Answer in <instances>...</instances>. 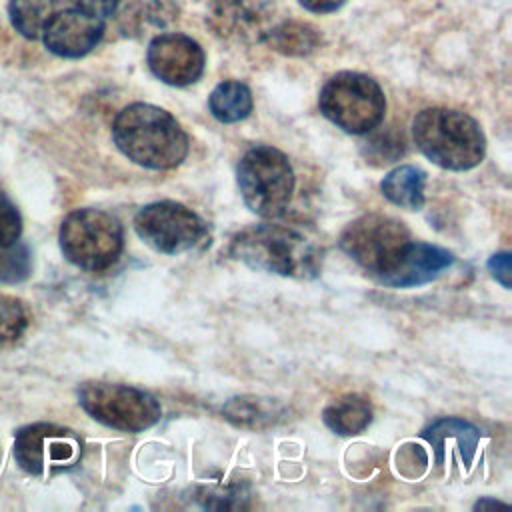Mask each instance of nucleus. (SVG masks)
Instances as JSON below:
<instances>
[{"label":"nucleus","mask_w":512,"mask_h":512,"mask_svg":"<svg viewBox=\"0 0 512 512\" xmlns=\"http://www.w3.org/2000/svg\"><path fill=\"white\" fill-rule=\"evenodd\" d=\"M136 234L162 254H180L206 240L204 220L184 204L162 200L146 204L134 216Z\"/></svg>","instance_id":"obj_8"},{"label":"nucleus","mask_w":512,"mask_h":512,"mask_svg":"<svg viewBox=\"0 0 512 512\" xmlns=\"http://www.w3.org/2000/svg\"><path fill=\"white\" fill-rule=\"evenodd\" d=\"M424 186L426 172L416 166L404 164L384 176L380 190L392 204L408 210H420L424 206Z\"/></svg>","instance_id":"obj_18"},{"label":"nucleus","mask_w":512,"mask_h":512,"mask_svg":"<svg viewBox=\"0 0 512 512\" xmlns=\"http://www.w3.org/2000/svg\"><path fill=\"white\" fill-rule=\"evenodd\" d=\"M78 402L96 422L122 432L148 430L162 416L152 394L126 384L84 382L78 388Z\"/></svg>","instance_id":"obj_7"},{"label":"nucleus","mask_w":512,"mask_h":512,"mask_svg":"<svg viewBox=\"0 0 512 512\" xmlns=\"http://www.w3.org/2000/svg\"><path fill=\"white\" fill-rule=\"evenodd\" d=\"M148 66L156 78L170 86L196 82L204 72V50L184 34H158L148 46Z\"/></svg>","instance_id":"obj_12"},{"label":"nucleus","mask_w":512,"mask_h":512,"mask_svg":"<svg viewBox=\"0 0 512 512\" xmlns=\"http://www.w3.org/2000/svg\"><path fill=\"white\" fill-rule=\"evenodd\" d=\"M452 262L454 258L448 250L426 242L408 240L376 278L392 288L420 286L440 276V272Z\"/></svg>","instance_id":"obj_13"},{"label":"nucleus","mask_w":512,"mask_h":512,"mask_svg":"<svg viewBox=\"0 0 512 512\" xmlns=\"http://www.w3.org/2000/svg\"><path fill=\"white\" fill-rule=\"evenodd\" d=\"M488 270L490 274L504 286L510 288V254L508 252H498L488 260Z\"/></svg>","instance_id":"obj_28"},{"label":"nucleus","mask_w":512,"mask_h":512,"mask_svg":"<svg viewBox=\"0 0 512 512\" xmlns=\"http://www.w3.org/2000/svg\"><path fill=\"white\" fill-rule=\"evenodd\" d=\"M274 0H212L208 8L210 28L226 40L260 42L274 26Z\"/></svg>","instance_id":"obj_11"},{"label":"nucleus","mask_w":512,"mask_h":512,"mask_svg":"<svg viewBox=\"0 0 512 512\" xmlns=\"http://www.w3.org/2000/svg\"><path fill=\"white\" fill-rule=\"evenodd\" d=\"M486 508H508V504H504L500 500H492V498H482L474 504V510H486Z\"/></svg>","instance_id":"obj_30"},{"label":"nucleus","mask_w":512,"mask_h":512,"mask_svg":"<svg viewBox=\"0 0 512 512\" xmlns=\"http://www.w3.org/2000/svg\"><path fill=\"white\" fill-rule=\"evenodd\" d=\"M224 418L238 426L248 430H264L274 424H278L284 416V408L270 398L260 396H234L222 406Z\"/></svg>","instance_id":"obj_16"},{"label":"nucleus","mask_w":512,"mask_h":512,"mask_svg":"<svg viewBox=\"0 0 512 512\" xmlns=\"http://www.w3.org/2000/svg\"><path fill=\"white\" fill-rule=\"evenodd\" d=\"M30 312L14 296H0V350L14 346L28 330Z\"/></svg>","instance_id":"obj_23"},{"label":"nucleus","mask_w":512,"mask_h":512,"mask_svg":"<svg viewBox=\"0 0 512 512\" xmlns=\"http://www.w3.org/2000/svg\"><path fill=\"white\" fill-rule=\"evenodd\" d=\"M118 0H56L58 8H72V10H80L98 18H106L112 16L114 8H116Z\"/></svg>","instance_id":"obj_27"},{"label":"nucleus","mask_w":512,"mask_h":512,"mask_svg":"<svg viewBox=\"0 0 512 512\" xmlns=\"http://www.w3.org/2000/svg\"><path fill=\"white\" fill-rule=\"evenodd\" d=\"M230 254L254 270L292 278H314L322 262L320 246L288 224L244 228L232 238Z\"/></svg>","instance_id":"obj_2"},{"label":"nucleus","mask_w":512,"mask_h":512,"mask_svg":"<svg viewBox=\"0 0 512 512\" xmlns=\"http://www.w3.org/2000/svg\"><path fill=\"white\" fill-rule=\"evenodd\" d=\"M272 50L284 56H308L320 46L318 32L302 22L284 20L274 24L264 38Z\"/></svg>","instance_id":"obj_20"},{"label":"nucleus","mask_w":512,"mask_h":512,"mask_svg":"<svg viewBox=\"0 0 512 512\" xmlns=\"http://www.w3.org/2000/svg\"><path fill=\"white\" fill-rule=\"evenodd\" d=\"M82 444L78 436L54 424H32L18 430L14 438V458L18 466L34 476L46 468H68L78 462Z\"/></svg>","instance_id":"obj_10"},{"label":"nucleus","mask_w":512,"mask_h":512,"mask_svg":"<svg viewBox=\"0 0 512 512\" xmlns=\"http://www.w3.org/2000/svg\"><path fill=\"white\" fill-rule=\"evenodd\" d=\"M124 36H148L168 28L178 18L176 0H118L112 12Z\"/></svg>","instance_id":"obj_15"},{"label":"nucleus","mask_w":512,"mask_h":512,"mask_svg":"<svg viewBox=\"0 0 512 512\" xmlns=\"http://www.w3.org/2000/svg\"><path fill=\"white\" fill-rule=\"evenodd\" d=\"M414 142L420 152L446 170H470L486 152L480 124L458 110L426 108L412 124Z\"/></svg>","instance_id":"obj_3"},{"label":"nucleus","mask_w":512,"mask_h":512,"mask_svg":"<svg viewBox=\"0 0 512 512\" xmlns=\"http://www.w3.org/2000/svg\"><path fill=\"white\" fill-rule=\"evenodd\" d=\"M58 12L56 0H10L8 16L12 26L30 40L42 36L50 18Z\"/></svg>","instance_id":"obj_22"},{"label":"nucleus","mask_w":512,"mask_h":512,"mask_svg":"<svg viewBox=\"0 0 512 512\" xmlns=\"http://www.w3.org/2000/svg\"><path fill=\"white\" fill-rule=\"evenodd\" d=\"M210 112L216 120L232 124L244 120L252 112V94L246 84L226 80L218 84L208 98Z\"/></svg>","instance_id":"obj_21"},{"label":"nucleus","mask_w":512,"mask_h":512,"mask_svg":"<svg viewBox=\"0 0 512 512\" xmlns=\"http://www.w3.org/2000/svg\"><path fill=\"white\" fill-rule=\"evenodd\" d=\"M10 250L0 258V280L2 282H20L30 274V254L22 244L8 246Z\"/></svg>","instance_id":"obj_24"},{"label":"nucleus","mask_w":512,"mask_h":512,"mask_svg":"<svg viewBox=\"0 0 512 512\" xmlns=\"http://www.w3.org/2000/svg\"><path fill=\"white\" fill-rule=\"evenodd\" d=\"M346 0H300V4L310 10V12H318V14H324V12H332L336 8H340Z\"/></svg>","instance_id":"obj_29"},{"label":"nucleus","mask_w":512,"mask_h":512,"mask_svg":"<svg viewBox=\"0 0 512 512\" xmlns=\"http://www.w3.org/2000/svg\"><path fill=\"white\" fill-rule=\"evenodd\" d=\"M124 234L120 222L96 208L70 212L60 226V248L64 256L84 270H104L122 252Z\"/></svg>","instance_id":"obj_6"},{"label":"nucleus","mask_w":512,"mask_h":512,"mask_svg":"<svg viewBox=\"0 0 512 512\" xmlns=\"http://www.w3.org/2000/svg\"><path fill=\"white\" fill-rule=\"evenodd\" d=\"M112 136L118 150L132 162L168 170L188 154V136L176 118L152 104H130L114 120Z\"/></svg>","instance_id":"obj_1"},{"label":"nucleus","mask_w":512,"mask_h":512,"mask_svg":"<svg viewBox=\"0 0 512 512\" xmlns=\"http://www.w3.org/2000/svg\"><path fill=\"white\" fill-rule=\"evenodd\" d=\"M318 106L344 132L366 134L382 122L386 100L374 78L360 72H338L320 90Z\"/></svg>","instance_id":"obj_4"},{"label":"nucleus","mask_w":512,"mask_h":512,"mask_svg":"<svg viewBox=\"0 0 512 512\" xmlns=\"http://www.w3.org/2000/svg\"><path fill=\"white\" fill-rule=\"evenodd\" d=\"M324 424L340 434V436H354L368 428L372 422V408L364 396L348 394L334 400L322 414Z\"/></svg>","instance_id":"obj_19"},{"label":"nucleus","mask_w":512,"mask_h":512,"mask_svg":"<svg viewBox=\"0 0 512 512\" xmlns=\"http://www.w3.org/2000/svg\"><path fill=\"white\" fill-rule=\"evenodd\" d=\"M408 240L410 230L400 220L384 214H364L344 228L340 246L364 270L378 276Z\"/></svg>","instance_id":"obj_9"},{"label":"nucleus","mask_w":512,"mask_h":512,"mask_svg":"<svg viewBox=\"0 0 512 512\" xmlns=\"http://www.w3.org/2000/svg\"><path fill=\"white\" fill-rule=\"evenodd\" d=\"M104 34V18L62 8L56 12L42 32L44 46L62 58H80L100 42Z\"/></svg>","instance_id":"obj_14"},{"label":"nucleus","mask_w":512,"mask_h":512,"mask_svg":"<svg viewBox=\"0 0 512 512\" xmlns=\"http://www.w3.org/2000/svg\"><path fill=\"white\" fill-rule=\"evenodd\" d=\"M244 204L262 218H278L292 196L294 172L288 158L272 146H254L238 162Z\"/></svg>","instance_id":"obj_5"},{"label":"nucleus","mask_w":512,"mask_h":512,"mask_svg":"<svg viewBox=\"0 0 512 512\" xmlns=\"http://www.w3.org/2000/svg\"><path fill=\"white\" fill-rule=\"evenodd\" d=\"M434 454H436V464H442V448L446 442H456L458 446V452L464 460V464L468 466L476 454V446H478V440H480V432L476 426H472L470 422L466 420H460V418H442L438 422H434L430 428L424 430L422 434Z\"/></svg>","instance_id":"obj_17"},{"label":"nucleus","mask_w":512,"mask_h":512,"mask_svg":"<svg viewBox=\"0 0 512 512\" xmlns=\"http://www.w3.org/2000/svg\"><path fill=\"white\" fill-rule=\"evenodd\" d=\"M202 504V508H238L242 506V490L238 488H222V486H210V488H198L196 496Z\"/></svg>","instance_id":"obj_26"},{"label":"nucleus","mask_w":512,"mask_h":512,"mask_svg":"<svg viewBox=\"0 0 512 512\" xmlns=\"http://www.w3.org/2000/svg\"><path fill=\"white\" fill-rule=\"evenodd\" d=\"M22 232V218L16 206L8 200L4 192H0V248L12 246Z\"/></svg>","instance_id":"obj_25"}]
</instances>
